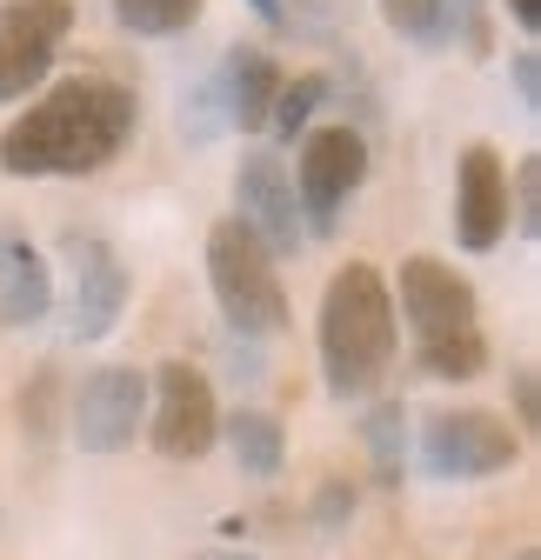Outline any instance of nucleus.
I'll return each mask as SVG.
<instances>
[{
	"mask_svg": "<svg viewBox=\"0 0 541 560\" xmlns=\"http://www.w3.org/2000/svg\"><path fill=\"white\" fill-rule=\"evenodd\" d=\"M254 14H261L267 27H288V8H281V0H254Z\"/></svg>",
	"mask_w": 541,
	"mask_h": 560,
	"instance_id": "bb28decb",
	"label": "nucleus"
},
{
	"mask_svg": "<svg viewBox=\"0 0 541 560\" xmlns=\"http://www.w3.org/2000/svg\"><path fill=\"white\" fill-rule=\"evenodd\" d=\"M515 560H541V553H515Z\"/></svg>",
	"mask_w": 541,
	"mask_h": 560,
	"instance_id": "c85d7f7f",
	"label": "nucleus"
},
{
	"mask_svg": "<svg viewBox=\"0 0 541 560\" xmlns=\"http://www.w3.org/2000/svg\"><path fill=\"white\" fill-rule=\"evenodd\" d=\"M134 94L107 74H67L54 81L21 120L0 133V167L14 180H47V174H101L127 140H134Z\"/></svg>",
	"mask_w": 541,
	"mask_h": 560,
	"instance_id": "f257e3e1",
	"label": "nucleus"
},
{
	"mask_svg": "<svg viewBox=\"0 0 541 560\" xmlns=\"http://www.w3.org/2000/svg\"><path fill=\"white\" fill-rule=\"evenodd\" d=\"M381 21L415 47H448V8L441 0H381Z\"/></svg>",
	"mask_w": 541,
	"mask_h": 560,
	"instance_id": "6ab92c4d",
	"label": "nucleus"
},
{
	"mask_svg": "<svg viewBox=\"0 0 541 560\" xmlns=\"http://www.w3.org/2000/svg\"><path fill=\"white\" fill-rule=\"evenodd\" d=\"M148 441H154L168 460H200V454L221 441V407H215L208 374H194L187 361H168V368L154 374Z\"/></svg>",
	"mask_w": 541,
	"mask_h": 560,
	"instance_id": "1a4fd4ad",
	"label": "nucleus"
},
{
	"mask_svg": "<svg viewBox=\"0 0 541 560\" xmlns=\"http://www.w3.org/2000/svg\"><path fill=\"white\" fill-rule=\"evenodd\" d=\"M508 234V167L495 148H468L454 167V241L468 254H488Z\"/></svg>",
	"mask_w": 541,
	"mask_h": 560,
	"instance_id": "f8f14e48",
	"label": "nucleus"
},
{
	"mask_svg": "<svg viewBox=\"0 0 541 560\" xmlns=\"http://www.w3.org/2000/svg\"><path fill=\"white\" fill-rule=\"evenodd\" d=\"M515 454H521V434L502 413H482V407L435 413L422 428V467L435 480H482V474L515 467Z\"/></svg>",
	"mask_w": 541,
	"mask_h": 560,
	"instance_id": "0eeeda50",
	"label": "nucleus"
},
{
	"mask_svg": "<svg viewBox=\"0 0 541 560\" xmlns=\"http://www.w3.org/2000/svg\"><path fill=\"white\" fill-rule=\"evenodd\" d=\"M54 307V273L21 228H0V327H34Z\"/></svg>",
	"mask_w": 541,
	"mask_h": 560,
	"instance_id": "ddd939ff",
	"label": "nucleus"
},
{
	"mask_svg": "<svg viewBox=\"0 0 541 560\" xmlns=\"http://www.w3.org/2000/svg\"><path fill=\"white\" fill-rule=\"evenodd\" d=\"M114 21L141 40H168L200 21V0H114Z\"/></svg>",
	"mask_w": 541,
	"mask_h": 560,
	"instance_id": "f3484780",
	"label": "nucleus"
},
{
	"mask_svg": "<svg viewBox=\"0 0 541 560\" xmlns=\"http://www.w3.org/2000/svg\"><path fill=\"white\" fill-rule=\"evenodd\" d=\"M208 280H215V301L221 314L254 334V340H275L288 327V294H281V273L275 254H267L241 221H221L208 234Z\"/></svg>",
	"mask_w": 541,
	"mask_h": 560,
	"instance_id": "20e7f679",
	"label": "nucleus"
},
{
	"mask_svg": "<svg viewBox=\"0 0 541 560\" xmlns=\"http://www.w3.org/2000/svg\"><path fill=\"white\" fill-rule=\"evenodd\" d=\"M215 88H221L228 127L261 133V127H267V107H275V94H281V67H275V54H261V47H234Z\"/></svg>",
	"mask_w": 541,
	"mask_h": 560,
	"instance_id": "4468645a",
	"label": "nucleus"
},
{
	"mask_svg": "<svg viewBox=\"0 0 541 560\" xmlns=\"http://www.w3.org/2000/svg\"><path fill=\"white\" fill-rule=\"evenodd\" d=\"M314 514H321V527H342V521L355 514V487H348V480H327L321 501H314Z\"/></svg>",
	"mask_w": 541,
	"mask_h": 560,
	"instance_id": "5701e85b",
	"label": "nucleus"
},
{
	"mask_svg": "<svg viewBox=\"0 0 541 560\" xmlns=\"http://www.w3.org/2000/svg\"><path fill=\"white\" fill-rule=\"evenodd\" d=\"M221 434L234 447V467L267 480V474H281V454H288V434H281V420L275 413H261V407H241L234 420H221Z\"/></svg>",
	"mask_w": 541,
	"mask_h": 560,
	"instance_id": "2eb2a0df",
	"label": "nucleus"
},
{
	"mask_svg": "<svg viewBox=\"0 0 541 560\" xmlns=\"http://www.w3.org/2000/svg\"><path fill=\"white\" fill-rule=\"evenodd\" d=\"M368 447H375L381 487H401V407H394V400H381V407L368 413Z\"/></svg>",
	"mask_w": 541,
	"mask_h": 560,
	"instance_id": "aec40b11",
	"label": "nucleus"
},
{
	"mask_svg": "<svg viewBox=\"0 0 541 560\" xmlns=\"http://www.w3.org/2000/svg\"><path fill=\"white\" fill-rule=\"evenodd\" d=\"M141 420H148V374H134V368H101L67 394V434L81 441V454L134 447Z\"/></svg>",
	"mask_w": 541,
	"mask_h": 560,
	"instance_id": "6e6552de",
	"label": "nucleus"
},
{
	"mask_svg": "<svg viewBox=\"0 0 541 560\" xmlns=\"http://www.w3.org/2000/svg\"><path fill=\"white\" fill-rule=\"evenodd\" d=\"M368 180V140L361 127H308L301 133V161H295V200H301V228L314 234H334V214L342 200Z\"/></svg>",
	"mask_w": 541,
	"mask_h": 560,
	"instance_id": "39448f33",
	"label": "nucleus"
},
{
	"mask_svg": "<svg viewBox=\"0 0 541 560\" xmlns=\"http://www.w3.org/2000/svg\"><path fill=\"white\" fill-rule=\"evenodd\" d=\"M401 320L415 334V361L428 381H475L488 368V334L475 288L435 254L401 260Z\"/></svg>",
	"mask_w": 541,
	"mask_h": 560,
	"instance_id": "7ed1b4c3",
	"label": "nucleus"
},
{
	"mask_svg": "<svg viewBox=\"0 0 541 560\" xmlns=\"http://www.w3.org/2000/svg\"><path fill=\"white\" fill-rule=\"evenodd\" d=\"M394 361V294L368 260H348L321 294V374L334 400L375 394Z\"/></svg>",
	"mask_w": 541,
	"mask_h": 560,
	"instance_id": "f03ea898",
	"label": "nucleus"
},
{
	"mask_svg": "<svg viewBox=\"0 0 541 560\" xmlns=\"http://www.w3.org/2000/svg\"><path fill=\"white\" fill-rule=\"evenodd\" d=\"M60 428H67V381H60V368H34V381L21 387V434L34 447H47Z\"/></svg>",
	"mask_w": 541,
	"mask_h": 560,
	"instance_id": "dca6fc26",
	"label": "nucleus"
},
{
	"mask_svg": "<svg viewBox=\"0 0 541 560\" xmlns=\"http://www.w3.org/2000/svg\"><path fill=\"white\" fill-rule=\"evenodd\" d=\"M60 260H67V334H74V340L114 334V320L127 307V267H120V254L101 234H67Z\"/></svg>",
	"mask_w": 541,
	"mask_h": 560,
	"instance_id": "9d476101",
	"label": "nucleus"
},
{
	"mask_svg": "<svg viewBox=\"0 0 541 560\" xmlns=\"http://www.w3.org/2000/svg\"><path fill=\"white\" fill-rule=\"evenodd\" d=\"M515 428H534L541 420V400H534V368H515Z\"/></svg>",
	"mask_w": 541,
	"mask_h": 560,
	"instance_id": "393cba45",
	"label": "nucleus"
},
{
	"mask_svg": "<svg viewBox=\"0 0 541 560\" xmlns=\"http://www.w3.org/2000/svg\"><path fill=\"white\" fill-rule=\"evenodd\" d=\"M515 94H521V107H528V114L541 107V54H534V47H521V54H515Z\"/></svg>",
	"mask_w": 541,
	"mask_h": 560,
	"instance_id": "b1692460",
	"label": "nucleus"
},
{
	"mask_svg": "<svg viewBox=\"0 0 541 560\" xmlns=\"http://www.w3.org/2000/svg\"><path fill=\"white\" fill-rule=\"evenodd\" d=\"M327 74H295V81H281V94H275V107H267V127H275L281 140H295V133H308V120H314V107L327 101Z\"/></svg>",
	"mask_w": 541,
	"mask_h": 560,
	"instance_id": "a211bd4d",
	"label": "nucleus"
},
{
	"mask_svg": "<svg viewBox=\"0 0 541 560\" xmlns=\"http://www.w3.org/2000/svg\"><path fill=\"white\" fill-rule=\"evenodd\" d=\"M200 560H261V553H200Z\"/></svg>",
	"mask_w": 541,
	"mask_h": 560,
	"instance_id": "cd10ccee",
	"label": "nucleus"
},
{
	"mask_svg": "<svg viewBox=\"0 0 541 560\" xmlns=\"http://www.w3.org/2000/svg\"><path fill=\"white\" fill-rule=\"evenodd\" d=\"M515 221L521 234H541V154H528L515 174Z\"/></svg>",
	"mask_w": 541,
	"mask_h": 560,
	"instance_id": "4be33fe9",
	"label": "nucleus"
},
{
	"mask_svg": "<svg viewBox=\"0 0 541 560\" xmlns=\"http://www.w3.org/2000/svg\"><path fill=\"white\" fill-rule=\"evenodd\" d=\"M508 14H515L521 34H541V0H508Z\"/></svg>",
	"mask_w": 541,
	"mask_h": 560,
	"instance_id": "a878e982",
	"label": "nucleus"
},
{
	"mask_svg": "<svg viewBox=\"0 0 541 560\" xmlns=\"http://www.w3.org/2000/svg\"><path fill=\"white\" fill-rule=\"evenodd\" d=\"M448 8V40H461L468 54H488V0H441Z\"/></svg>",
	"mask_w": 541,
	"mask_h": 560,
	"instance_id": "412c9836",
	"label": "nucleus"
},
{
	"mask_svg": "<svg viewBox=\"0 0 541 560\" xmlns=\"http://www.w3.org/2000/svg\"><path fill=\"white\" fill-rule=\"evenodd\" d=\"M67 34H74V0H8L0 8V107L27 101L54 74Z\"/></svg>",
	"mask_w": 541,
	"mask_h": 560,
	"instance_id": "423d86ee",
	"label": "nucleus"
},
{
	"mask_svg": "<svg viewBox=\"0 0 541 560\" xmlns=\"http://www.w3.org/2000/svg\"><path fill=\"white\" fill-rule=\"evenodd\" d=\"M234 207H241V228L267 247V254H295L301 247V200H295V174L281 167V154H267V148H254V154H241V167H234Z\"/></svg>",
	"mask_w": 541,
	"mask_h": 560,
	"instance_id": "9b49d317",
	"label": "nucleus"
}]
</instances>
